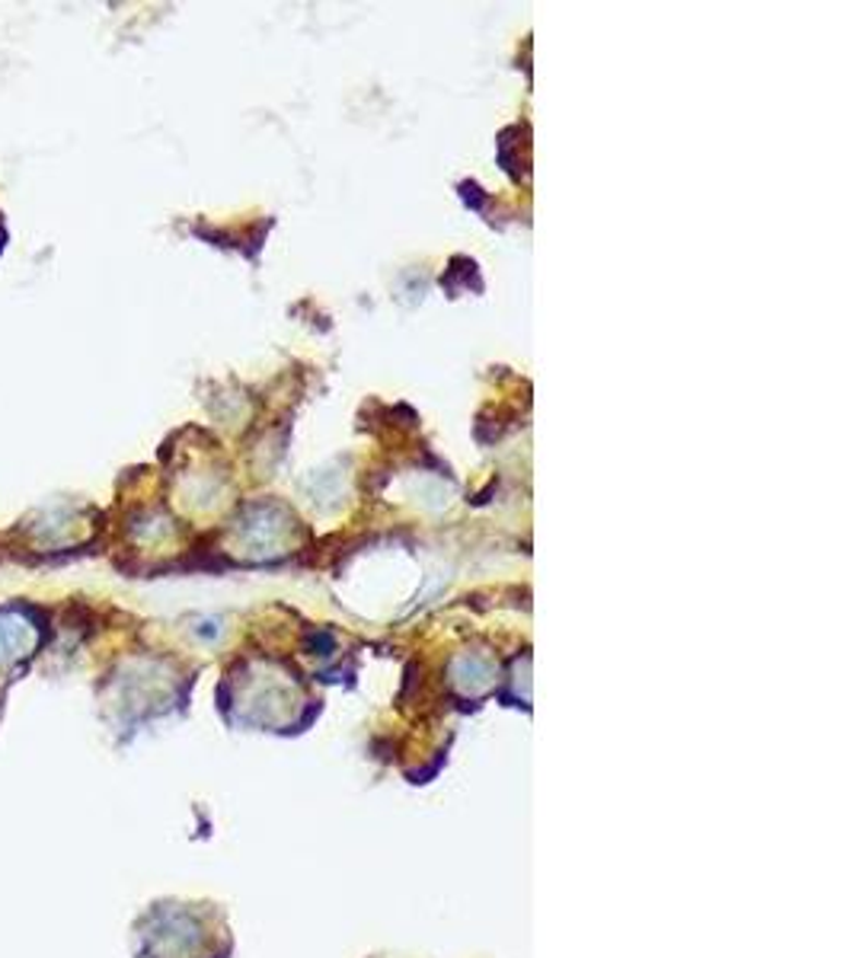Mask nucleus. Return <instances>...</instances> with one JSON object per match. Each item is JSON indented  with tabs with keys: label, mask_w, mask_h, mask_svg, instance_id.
<instances>
[{
	"label": "nucleus",
	"mask_w": 853,
	"mask_h": 958,
	"mask_svg": "<svg viewBox=\"0 0 853 958\" xmlns=\"http://www.w3.org/2000/svg\"><path fill=\"white\" fill-rule=\"evenodd\" d=\"M36 642H39V632L23 614H13V611L0 614V665L29 655Z\"/></svg>",
	"instance_id": "f257e3e1"
}]
</instances>
